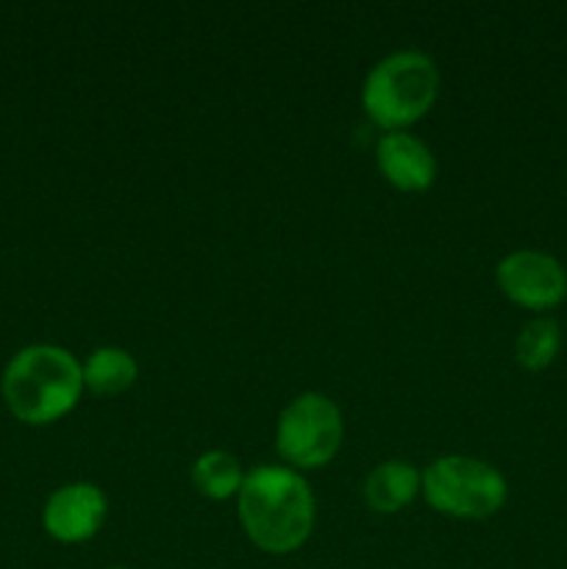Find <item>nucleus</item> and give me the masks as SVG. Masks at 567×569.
<instances>
[{"label": "nucleus", "instance_id": "nucleus-1", "mask_svg": "<svg viewBox=\"0 0 567 569\" xmlns=\"http://www.w3.org/2000/svg\"><path fill=\"white\" fill-rule=\"evenodd\" d=\"M239 520L265 553H292L315 528V495L289 467L261 465L245 476L239 489Z\"/></svg>", "mask_w": 567, "mask_h": 569}, {"label": "nucleus", "instance_id": "nucleus-2", "mask_svg": "<svg viewBox=\"0 0 567 569\" xmlns=\"http://www.w3.org/2000/svg\"><path fill=\"white\" fill-rule=\"evenodd\" d=\"M83 392V367L56 345H31L9 361L3 398L11 415L28 426H48L76 409Z\"/></svg>", "mask_w": 567, "mask_h": 569}, {"label": "nucleus", "instance_id": "nucleus-3", "mask_svg": "<svg viewBox=\"0 0 567 569\" xmlns=\"http://www.w3.org/2000/svg\"><path fill=\"white\" fill-rule=\"evenodd\" d=\"M439 94V70L420 50H398L378 61L361 87V106L376 126L404 131L426 117Z\"/></svg>", "mask_w": 567, "mask_h": 569}, {"label": "nucleus", "instance_id": "nucleus-4", "mask_svg": "<svg viewBox=\"0 0 567 569\" xmlns=\"http://www.w3.org/2000/svg\"><path fill=\"white\" fill-rule=\"evenodd\" d=\"M422 495L439 515L484 520L506 503V481L493 465L470 456H445L422 472Z\"/></svg>", "mask_w": 567, "mask_h": 569}, {"label": "nucleus", "instance_id": "nucleus-5", "mask_svg": "<svg viewBox=\"0 0 567 569\" xmlns=\"http://www.w3.org/2000/svg\"><path fill=\"white\" fill-rule=\"evenodd\" d=\"M345 426L337 403L320 392L298 395L278 417V453L292 467L317 470L337 456Z\"/></svg>", "mask_w": 567, "mask_h": 569}, {"label": "nucleus", "instance_id": "nucleus-6", "mask_svg": "<svg viewBox=\"0 0 567 569\" xmlns=\"http://www.w3.org/2000/svg\"><path fill=\"white\" fill-rule=\"evenodd\" d=\"M498 287L523 309H554L567 298V272L554 256L517 250L498 264Z\"/></svg>", "mask_w": 567, "mask_h": 569}, {"label": "nucleus", "instance_id": "nucleus-7", "mask_svg": "<svg viewBox=\"0 0 567 569\" xmlns=\"http://www.w3.org/2000/svg\"><path fill=\"white\" fill-rule=\"evenodd\" d=\"M106 495L94 483L78 481L56 489L44 503V531L64 545H78L92 539L106 522Z\"/></svg>", "mask_w": 567, "mask_h": 569}, {"label": "nucleus", "instance_id": "nucleus-8", "mask_svg": "<svg viewBox=\"0 0 567 569\" xmlns=\"http://www.w3.org/2000/svg\"><path fill=\"white\" fill-rule=\"evenodd\" d=\"M376 161L381 176L400 192H426L437 178V159L426 142L406 131H389L378 139Z\"/></svg>", "mask_w": 567, "mask_h": 569}, {"label": "nucleus", "instance_id": "nucleus-9", "mask_svg": "<svg viewBox=\"0 0 567 569\" xmlns=\"http://www.w3.org/2000/svg\"><path fill=\"white\" fill-rule=\"evenodd\" d=\"M422 476L409 461H381L365 481V500L378 515H395L415 500Z\"/></svg>", "mask_w": 567, "mask_h": 569}, {"label": "nucleus", "instance_id": "nucleus-10", "mask_svg": "<svg viewBox=\"0 0 567 569\" xmlns=\"http://www.w3.org/2000/svg\"><path fill=\"white\" fill-rule=\"evenodd\" d=\"M137 361L122 348H98L83 365V387L92 389L94 395H120L133 387L137 381Z\"/></svg>", "mask_w": 567, "mask_h": 569}, {"label": "nucleus", "instance_id": "nucleus-11", "mask_svg": "<svg viewBox=\"0 0 567 569\" xmlns=\"http://www.w3.org/2000/svg\"><path fill=\"white\" fill-rule=\"evenodd\" d=\"M242 467L226 450H209L192 465V483L211 500H228L242 489Z\"/></svg>", "mask_w": 567, "mask_h": 569}, {"label": "nucleus", "instance_id": "nucleus-12", "mask_svg": "<svg viewBox=\"0 0 567 569\" xmlns=\"http://www.w3.org/2000/svg\"><path fill=\"white\" fill-rule=\"evenodd\" d=\"M559 326L548 317H539V320H531L520 331L515 342V356L526 370H545L559 353Z\"/></svg>", "mask_w": 567, "mask_h": 569}, {"label": "nucleus", "instance_id": "nucleus-13", "mask_svg": "<svg viewBox=\"0 0 567 569\" xmlns=\"http://www.w3.org/2000/svg\"><path fill=\"white\" fill-rule=\"evenodd\" d=\"M111 569H126V567H111Z\"/></svg>", "mask_w": 567, "mask_h": 569}]
</instances>
